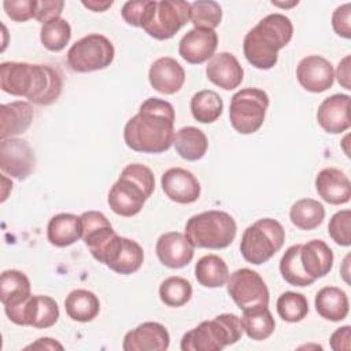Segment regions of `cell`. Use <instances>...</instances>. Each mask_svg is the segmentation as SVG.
<instances>
[{
    "label": "cell",
    "instance_id": "6da1fadb",
    "mask_svg": "<svg viewBox=\"0 0 351 351\" xmlns=\"http://www.w3.org/2000/svg\"><path fill=\"white\" fill-rule=\"evenodd\" d=\"M174 108L158 97H149L132 117L123 129L125 144L144 154H160L167 151L174 141Z\"/></svg>",
    "mask_w": 351,
    "mask_h": 351
},
{
    "label": "cell",
    "instance_id": "7a4b0ae2",
    "mask_svg": "<svg viewBox=\"0 0 351 351\" xmlns=\"http://www.w3.org/2000/svg\"><path fill=\"white\" fill-rule=\"evenodd\" d=\"M0 88L8 95L26 97L33 104L48 106L60 96L63 78L58 69L48 64L3 62Z\"/></svg>",
    "mask_w": 351,
    "mask_h": 351
},
{
    "label": "cell",
    "instance_id": "3957f363",
    "mask_svg": "<svg viewBox=\"0 0 351 351\" xmlns=\"http://www.w3.org/2000/svg\"><path fill=\"white\" fill-rule=\"evenodd\" d=\"M293 36V26L288 16L270 14L261 19L244 37V56L254 67L269 70L278 60V51L284 48Z\"/></svg>",
    "mask_w": 351,
    "mask_h": 351
},
{
    "label": "cell",
    "instance_id": "277c9868",
    "mask_svg": "<svg viewBox=\"0 0 351 351\" xmlns=\"http://www.w3.org/2000/svg\"><path fill=\"white\" fill-rule=\"evenodd\" d=\"M155 189L151 169L141 163L128 165L108 192L110 208L121 217L138 214Z\"/></svg>",
    "mask_w": 351,
    "mask_h": 351
},
{
    "label": "cell",
    "instance_id": "5b68a950",
    "mask_svg": "<svg viewBox=\"0 0 351 351\" xmlns=\"http://www.w3.org/2000/svg\"><path fill=\"white\" fill-rule=\"evenodd\" d=\"M237 225L233 217L221 210L192 215L185 223V236L196 248L222 250L232 244Z\"/></svg>",
    "mask_w": 351,
    "mask_h": 351
},
{
    "label": "cell",
    "instance_id": "8992f818",
    "mask_svg": "<svg viewBox=\"0 0 351 351\" xmlns=\"http://www.w3.org/2000/svg\"><path fill=\"white\" fill-rule=\"evenodd\" d=\"M243 335L240 318L234 314H219L203 321L181 339L182 351H221L234 344Z\"/></svg>",
    "mask_w": 351,
    "mask_h": 351
},
{
    "label": "cell",
    "instance_id": "52a82bcc",
    "mask_svg": "<svg viewBox=\"0 0 351 351\" xmlns=\"http://www.w3.org/2000/svg\"><path fill=\"white\" fill-rule=\"evenodd\" d=\"M284 241L285 230L282 225L273 218H262L244 230L240 252L247 262L262 265L281 250Z\"/></svg>",
    "mask_w": 351,
    "mask_h": 351
},
{
    "label": "cell",
    "instance_id": "ba28073f",
    "mask_svg": "<svg viewBox=\"0 0 351 351\" xmlns=\"http://www.w3.org/2000/svg\"><path fill=\"white\" fill-rule=\"evenodd\" d=\"M269 96L258 88H244L230 99L229 119L233 129L241 134H251L263 125Z\"/></svg>",
    "mask_w": 351,
    "mask_h": 351
},
{
    "label": "cell",
    "instance_id": "9c48e42d",
    "mask_svg": "<svg viewBox=\"0 0 351 351\" xmlns=\"http://www.w3.org/2000/svg\"><path fill=\"white\" fill-rule=\"evenodd\" d=\"M114 45L103 34L92 33L75 41L67 51V64L73 71L103 70L114 60Z\"/></svg>",
    "mask_w": 351,
    "mask_h": 351
},
{
    "label": "cell",
    "instance_id": "30bf717a",
    "mask_svg": "<svg viewBox=\"0 0 351 351\" xmlns=\"http://www.w3.org/2000/svg\"><path fill=\"white\" fill-rule=\"evenodd\" d=\"M189 21V3L182 0L155 1L143 29L156 40L171 38Z\"/></svg>",
    "mask_w": 351,
    "mask_h": 351
},
{
    "label": "cell",
    "instance_id": "8fae6325",
    "mask_svg": "<svg viewBox=\"0 0 351 351\" xmlns=\"http://www.w3.org/2000/svg\"><path fill=\"white\" fill-rule=\"evenodd\" d=\"M228 293L240 310L269 304V289L263 278L254 270L243 267L228 280Z\"/></svg>",
    "mask_w": 351,
    "mask_h": 351
},
{
    "label": "cell",
    "instance_id": "7c38bea8",
    "mask_svg": "<svg viewBox=\"0 0 351 351\" xmlns=\"http://www.w3.org/2000/svg\"><path fill=\"white\" fill-rule=\"evenodd\" d=\"M5 314L10 321L16 325L47 329L56 324L59 318V307L49 296L32 295L22 306Z\"/></svg>",
    "mask_w": 351,
    "mask_h": 351
},
{
    "label": "cell",
    "instance_id": "4fadbf2b",
    "mask_svg": "<svg viewBox=\"0 0 351 351\" xmlns=\"http://www.w3.org/2000/svg\"><path fill=\"white\" fill-rule=\"evenodd\" d=\"M36 166V155L26 140L10 137L0 143V167L4 174L26 180Z\"/></svg>",
    "mask_w": 351,
    "mask_h": 351
},
{
    "label": "cell",
    "instance_id": "5bb4252c",
    "mask_svg": "<svg viewBox=\"0 0 351 351\" xmlns=\"http://www.w3.org/2000/svg\"><path fill=\"white\" fill-rule=\"evenodd\" d=\"M299 84L308 92L321 93L332 88L335 71L329 60L318 55L303 58L296 67Z\"/></svg>",
    "mask_w": 351,
    "mask_h": 351
},
{
    "label": "cell",
    "instance_id": "9a60e30c",
    "mask_svg": "<svg viewBox=\"0 0 351 351\" xmlns=\"http://www.w3.org/2000/svg\"><path fill=\"white\" fill-rule=\"evenodd\" d=\"M160 185L165 195L176 203L189 204L199 199L200 184L186 169L171 167L162 174Z\"/></svg>",
    "mask_w": 351,
    "mask_h": 351
},
{
    "label": "cell",
    "instance_id": "2e32d148",
    "mask_svg": "<svg viewBox=\"0 0 351 351\" xmlns=\"http://www.w3.org/2000/svg\"><path fill=\"white\" fill-rule=\"evenodd\" d=\"M170 336L159 322H143L129 330L122 343L125 351H165L169 348Z\"/></svg>",
    "mask_w": 351,
    "mask_h": 351
},
{
    "label": "cell",
    "instance_id": "e0dca14e",
    "mask_svg": "<svg viewBox=\"0 0 351 351\" xmlns=\"http://www.w3.org/2000/svg\"><path fill=\"white\" fill-rule=\"evenodd\" d=\"M217 45L218 36L215 30L193 27L181 38L178 44V53L185 62L191 64H200L214 56Z\"/></svg>",
    "mask_w": 351,
    "mask_h": 351
},
{
    "label": "cell",
    "instance_id": "ac0fdd59",
    "mask_svg": "<svg viewBox=\"0 0 351 351\" xmlns=\"http://www.w3.org/2000/svg\"><path fill=\"white\" fill-rule=\"evenodd\" d=\"M155 251L160 263L170 269L186 266L195 255V247L188 237L180 232L163 233L156 241Z\"/></svg>",
    "mask_w": 351,
    "mask_h": 351
},
{
    "label": "cell",
    "instance_id": "d6986e66",
    "mask_svg": "<svg viewBox=\"0 0 351 351\" xmlns=\"http://www.w3.org/2000/svg\"><path fill=\"white\" fill-rule=\"evenodd\" d=\"M82 240L89 248L93 258H96L107 244L117 236L107 217L100 211H85L81 215Z\"/></svg>",
    "mask_w": 351,
    "mask_h": 351
},
{
    "label": "cell",
    "instance_id": "ffe728a7",
    "mask_svg": "<svg viewBox=\"0 0 351 351\" xmlns=\"http://www.w3.org/2000/svg\"><path fill=\"white\" fill-rule=\"evenodd\" d=\"M151 86L163 95L177 93L185 82V70L170 56L156 59L148 73Z\"/></svg>",
    "mask_w": 351,
    "mask_h": 351
},
{
    "label": "cell",
    "instance_id": "44dd1931",
    "mask_svg": "<svg viewBox=\"0 0 351 351\" xmlns=\"http://www.w3.org/2000/svg\"><path fill=\"white\" fill-rule=\"evenodd\" d=\"M206 75L214 85L225 90H232L241 84L244 71L233 53L219 52L208 60Z\"/></svg>",
    "mask_w": 351,
    "mask_h": 351
},
{
    "label": "cell",
    "instance_id": "7402d4cb",
    "mask_svg": "<svg viewBox=\"0 0 351 351\" xmlns=\"http://www.w3.org/2000/svg\"><path fill=\"white\" fill-rule=\"evenodd\" d=\"M350 96L336 93L326 97L318 107L317 121L319 126L330 134H339L350 128Z\"/></svg>",
    "mask_w": 351,
    "mask_h": 351
},
{
    "label": "cell",
    "instance_id": "603a6c76",
    "mask_svg": "<svg viewBox=\"0 0 351 351\" xmlns=\"http://www.w3.org/2000/svg\"><path fill=\"white\" fill-rule=\"evenodd\" d=\"M315 189L319 197L329 204H344L351 197V182L339 169H322L315 177Z\"/></svg>",
    "mask_w": 351,
    "mask_h": 351
},
{
    "label": "cell",
    "instance_id": "cb8c5ba5",
    "mask_svg": "<svg viewBox=\"0 0 351 351\" xmlns=\"http://www.w3.org/2000/svg\"><path fill=\"white\" fill-rule=\"evenodd\" d=\"M299 258L303 270L313 280L325 277L333 267V252L322 240H310L302 244Z\"/></svg>",
    "mask_w": 351,
    "mask_h": 351
},
{
    "label": "cell",
    "instance_id": "d4e9b609",
    "mask_svg": "<svg viewBox=\"0 0 351 351\" xmlns=\"http://www.w3.org/2000/svg\"><path fill=\"white\" fill-rule=\"evenodd\" d=\"M30 281L25 273L19 270H4L0 276V302L4 306V311H12L22 306L29 298Z\"/></svg>",
    "mask_w": 351,
    "mask_h": 351
},
{
    "label": "cell",
    "instance_id": "484cf974",
    "mask_svg": "<svg viewBox=\"0 0 351 351\" xmlns=\"http://www.w3.org/2000/svg\"><path fill=\"white\" fill-rule=\"evenodd\" d=\"M34 111L30 103L16 100L7 104H1L0 107V121L1 140L10 138L26 132L33 121Z\"/></svg>",
    "mask_w": 351,
    "mask_h": 351
},
{
    "label": "cell",
    "instance_id": "4316f807",
    "mask_svg": "<svg viewBox=\"0 0 351 351\" xmlns=\"http://www.w3.org/2000/svg\"><path fill=\"white\" fill-rule=\"evenodd\" d=\"M48 241L55 247H69L82 237L81 217L70 213L53 215L47 226Z\"/></svg>",
    "mask_w": 351,
    "mask_h": 351
},
{
    "label": "cell",
    "instance_id": "83f0119b",
    "mask_svg": "<svg viewBox=\"0 0 351 351\" xmlns=\"http://www.w3.org/2000/svg\"><path fill=\"white\" fill-rule=\"evenodd\" d=\"M315 310L328 321H341L347 317L350 303L347 293L337 287H324L315 295Z\"/></svg>",
    "mask_w": 351,
    "mask_h": 351
},
{
    "label": "cell",
    "instance_id": "f1b7e54d",
    "mask_svg": "<svg viewBox=\"0 0 351 351\" xmlns=\"http://www.w3.org/2000/svg\"><path fill=\"white\" fill-rule=\"evenodd\" d=\"M173 145L182 159L195 162L206 155L208 140L200 129L195 126H185L174 134Z\"/></svg>",
    "mask_w": 351,
    "mask_h": 351
},
{
    "label": "cell",
    "instance_id": "f546056e",
    "mask_svg": "<svg viewBox=\"0 0 351 351\" xmlns=\"http://www.w3.org/2000/svg\"><path fill=\"white\" fill-rule=\"evenodd\" d=\"M240 322L243 332L252 340H265L276 329L274 318L267 306H255L243 310Z\"/></svg>",
    "mask_w": 351,
    "mask_h": 351
},
{
    "label": "cell",
    "instance_id": "4dcf8cb0",
    "mask_svg": "<svg viewBox=\"0 0 351 351\" xmlns=\"http://www.w3.org/2000/svg\"><path fill=\"white\" fill-rule=\"evenodd\" d=\"M66 314L78 322H89L95 319L100 311L99 298L88 289H74L64 300Z\"/></svg>",
    "mask_w": 351,
    "mask_h": 351
},
{
    "label": "cell",
    "instance_id": "1f68e13d",
    "mask_svg": "<svg viewBox=\"0 0 351 351\" xmlns=\"http://www.w3.org/2000/svg\"><path fill=\"white\" fill-rule=\"evenodd\" d=\"M195 277L206 288H219L229 280L226 262L214 254L202 256L195 265Z\"/></svg>",
    "mask_w": 351,
    "mask_h": 351
},
{
    "label": "cell",
    "instance_id": "d6a6232c",
    "mask_svg": "<svg viewBox=\"0 0 351 351\" xmlns=\"http://www.w3.org/2000/svg\"><path fill=\"white\" fill-rule=\"evenodd\" d=\"M144 261V251L138 243L128 237H121V244L112 258L107 265L108 269L118 274H132L136 273Z\"/></svg>",
    "mask_w": 351,
    "mask_h": 351
},
{
    "label": "cell",
    "instance_id": "836d02e7",
    "mask_svg": "<svg viewBox=\"0 0 351 351\" xmlns=\"http://www.w3.org/2000/svg\"><path fill=\"white\" fill-rule=\"evenodd\" d=\"M289 218L296 228L302 230H313L322 223L325 208L318 200L300 199L292 204Z\"/></svg>",
    "mask_w": 351,
    "mask_h": 351
},
{
    "label": "cell",
    "instance_id": "e575fe53",
    "mask_svg": "<svg viewBox=\"0 0 351 351\" xmlns=\"http://www.w3.org/2000/svg\"><path fill=\"white\" fill-rule=\"evenodd\" d=\"M223 110V101L221 96L210 89L199 90L191 99V112L193 118L200 123L215 122Z\"/></svg>",
    "mask_w": 351,
    "mask_h": 351
},
{
    "label": "cell",
    "instance_id": "d590c367",
    "mask_svg": "<svg viewBox=\"0 0 351 351\" xmlns=\"http://www.w3.org/2000/svg\"><path fill=\"white\" fill-rule=\"evenodd\" d=\"M300 247L302 244L291 245L282 255L280 261V273L282 278L293 287H308L315 280H313L302 267L300 263Z\"/></svg>",
    "mask_w": 351,
    "mask_h": 351
},
{
    "label": "cell",
    "instance_id": "8d00e7d4",
    "mask_svg": "<svg viewBox=\"0 0 351 351\" xmlns=\"http://www.w3.org/2000/svg\"><path fill=\"white\" fill-rule=\"evenodd\" d=\"M71 38V27L63 18L52 19L41 26L40 40L41 44L52 52L62 51Z\"/></svg>",
    "mask_w": 351,
    "mask_h": 351
},
{
    "label": "cell",
    "instance_id": "74e56055",
    "mask_svg": "<svg viewBox=\"0 0 351 351\" xmlns=\"http://www.w3.org/2000/svg\"><path fill=\"white\" fill-rule=\"evenodd\" d=\"M222 19V10L217 1L197 0L189 4V21L197 29L214 30Z\"/></svg>",
    "mask_w": 351,
    "mask_h": 351
},
{
    "label": "cell",
    "instance_id": "f35d334b",
    "mask_svg": "<svg viewBox=\"0 0 351 351\" xmlns=\"http://www.w3.org/2000/svg\"><path fill=\"white\" fill-rule=\"evenodd\" d=\"M191 296L192 285L182 277H169L159 287V298L169 307H181L189 302Z\"/></svg>",
    "mask_w": 351,
    "mask_h": 351
},
{
    "label": "cell",
    "instance_id": "ab89813d",
    "mask_svg": "<svg viewBox=\"0 0 351 351\" xmlns=\"http://www.w3.org/2000/svg\"><path fill=\"white\" fill-rule=\"evenodd\" d=\"M277 313L287 322H299L308 314V302L303 293L284 292L277 299Z\"/></svg>",
    "mask_w": 351,
    "mask_h": 351
},
{
    "label": "cell",
    "instance_id": "60d3db41",
    "mask_svg": "<svg viewBox=\"0 0 351 351\" xmlns=\"http://www.w3.org/2000/svg\"><path fill=\"white\" fill-rule=\"evenodd\" d=\"M328 232L336 244L348 247L351 244V211H337L329 221Z\"/></svg>",
    "mask_w": 351,
    "mask_h": 351
},
{
    "label": "cell",
    "instance_id": "b9f144b4",
    "mask_svg": "<svg viewBox=\"0 0 351 351\" xmlns=\"http://www.w3.org/2000/svg\"><path fill=\"white\" fill-rule=\"evenodd\" d=\"M155 1H126L122 7V18L128 25L143 27L151 15Z\"/></svg>",
    "mask_w": 351,
    "mask_h": 351
},
{
    "label": "cell",
    "instance_id": "7bdbcfd3",
    "mask_svg": "<svg viewBox=\"0 0 351 351\" xmlns=\"http://www.w3.org/2000/svg\"><path fill=\"white\" fill-rule=\"evenodd\" d=\"M36 0H5L3 8L7 16L15 22H26L34 16Z\"/></svg>",
    "mask_w": 351,
    "mask_h": 351
},
{
    "label": "cell",
    "instance_id": "ee69618b",
    "mask_svg": "<svg viewBox=\"0 0 351 351\" xmlns=\"http://www.w3.org/2000/svg\"><path fill=\"white\" fill-rule=\"evenodd\" d=\"M63 7L64 1L62 0H36L33 18L44 25L52 19L60 18Z\"/></svg>",
    "mask_w": 351,
    "mask_h": 351
},
{
    "label": "cell",
    "instance_id": "f6af8a7d",
    "mask_svg": "<svg viewBox=\"0 0 351 351\" xmlns=\"http://www.w3.org/2000/svg\"><path fill=\"white\" fill-rule=\"evenodd\" d=\"M332 26L336 34L351 38V4L346 3L337 7L332 15Z\"/></svg>",
    "mask_w": 351,
    "mask_h": 351
},
{
    "label": "cell",
    "instance_id": "bcb514c9",
    "mask_svg": "<svg viewBox=\"0 0 351 351\" xmlns=\"http://www.w3.org/2000/svg\"><path fill=\"white\" fill-rule=\"evenodd\" d=\"M333 351H350L351 350V326L344 325L336 329L329 340Z\"/></svg>",
    "mask_w": 351,
    "mask_h": 351
},
{
    "label": "cell",
    "instance_id": "7dc6e473",
    "mask_svg": "<svg viewBox=\"0 0 351 351\" xmlns=\"http://www.w3.org/2000/svg\"><path fill=\"white\" fill-rule=\"evenodd\" d=\"M350 55H347L346 58H343L336 69V74L335 77L337 78V82L344 88V89H351V84H350Z\"/></svg>",
    "mask_w": 351,
    "mask_h": 351
},
{
    "label": "cell",
    "instance_id": "c3c4849f",
    "mask_svg": "<svg viewBox=\"0 0 351 351\" xmlns=\"http://www.w3.org/2000/svg\"><path fill=\"white\" fill-rule=\"evenodd\" d=\"M63 350V346L51 337H41L36 343L26 347V350Z\"/></svg>",
    "mask_w": 351,
    "mask_h": 351
},
{
    "label": "cell",
    "instance_id": "681fc988",
    "mask_svg": "<svg viewBox=\"0 0 351 351\" xmlns=\"http://www.w3.org/2000/svg\"><path fill=\"white\" fill-rule=\"evenodd\" d=\"M82 5L89 8L93 12H103L107 8L112 5V1H97V0H90V1H82Z\"/></svg>",
    "mask_w": 351,
    "mask_h": 351
},
{
    "label": "cell",
    "instance_id": "f907efd6",
    "mask_svg": "<svg viewBox=\"0 0 351 351\" xmlns=\"http://www.w3.org/2000/svg\"><path fill=\"white\" fill-rule=\"evenodd\" d=\"M271 4H274V5H278V7H292V5L298 4V1H292L291 4H284V3H277V1H271Z\"/></svg>",
    "mask_w": 351,
    "mask_h": 351
}]
</instances>
